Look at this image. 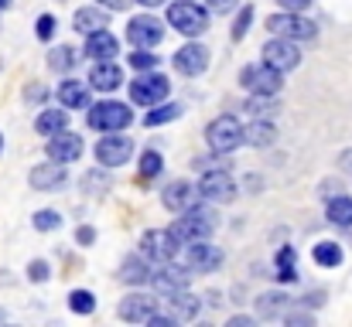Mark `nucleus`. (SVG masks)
<instances>
[{
  "mask_svg": "<svg viewBox=\"0 0 352 327\" xmlns=\"http://www.w3.org/2000/svg\"><path fill=\"white\" fill-rule=\"evenodd\" d=\"M216 225H219V215L212 212V208H185L182 218L168 228L178 242H192V239H209L212 232H216Z\"/></svg>",
  "mask_w": 352,
  "mask_h": 327,
  "instance_id": "nucleus-1",
  "label": "nucleus"
},
{
  "mask_svg": "<svg viewBox=\"0 0 352 327\" xmlns=\"http://www.w3.org/2000/svg\"><path fill=\"white\" fill-rule=\"evenodd\" d=\"M168 24H171L178 34H185V38H199V34L209 27V10H202V7L192 3V0H178V3L168 7Z\"/></svg>",
  "mask_w": 352,
  "mask_h": 327,
  "instance_id": "nucleus-2",
  "label": "nucleus"
},
{
  "mask_svg": "<svg viewBox=\"0 0 352 327\" xmlns=\"http://www.w3.org/2000/svg\"><path fill=\"white\" fill-rule=\"evenodd\" d=\"M267 27L277 34V38H291V41H311L318 34V24L294 14V10H284V14H274L267 17Z\"/></svg>",
  "mask_w": 352,
  "mask_h": 327,
  "instance_id": "nucleus-3",
  "label": "nucleus"
},
{
  "mask_svg": "<svg viewBox=\"0 0 352 327\" xmlns=\"http://www.w3.org/2000/svg\"><path fill=\"white\" fill-rule=\"evenodd\" d=\"M239 86L250 93H263V96H277L284 86V72H277L274 65L260 62V65H246L239 72Z\"/></svg>",
  "mask_w": 352,
  "mask_h": 327,
  "instance_id": "nucleus-4",
  "label": "nucleus"
},
{
  "mask_svg": "<svg viewBox=\"0 0 352 327\" xmlns=\"http://www.w3.org/2000/svg\"><path fill=\"white\" fill-rule=\"evenodd\" d=\"M130 119H133L130 106L113 103V99L89 106V126H93V130H100V133H120V130H126V126H130Z\"/></svg>",
  "mask_w": 352,
  "mask_h": 327,
  "instance_id": "nucleus-5",
  "label": "nucleus"
},
{
  "mask_svg": "<svg viewBox=\"0 0 352 327\" xmlns=\"http://www.w3.org/2000/svg\"><path fill=\"white\" fill-rule=\"evenodd\" d=\"M178 239L168 232V228H151V232H144L140 235V256L147 259V263H168V259H175L178 256Z\"/></svg>",
  "mask_w": 352,
  "mask_h": 327,
  "instance_id": "nucleus-6",
  "label": "nucleus"
},
{
  "mask_svg": "<svg viewBox=\"0 0 352 327\" xmlns=\"http://www.w3.org/2000/svg\"><path fill=\"white\" fill-rule=\"evenodd\" d=\"M182 252V263L192 269V273H212L219 263H223V252L216 245H209L206 239H192V242H182L178 245Z\"/></svg>",
  "mask_w": 352,
  "mask_h": 327,
  "instance_id": "nucleus-7",
  "label": "nucleus"
},
{
  "mask_svg": "<svg viewBox=\"0 0 352 327\" xmlns=\"http://www.w3.org/2000/svg\"><path fill=\"white\" fill-rule=\"evenodd\" d=\"M206 140H209V147H212L216 154H233L236 147L243 143V126H239L236 116H219V119L209 123Z\"/></svg>",
  "mask_w": 352,
  "mask_h": 327,
  "instance_id": "nucleus-8",
  "label": "nucleus"
},
{
  "mask_svg": "<svg viewBox=\"0 0 352 327\" xmlns=\"http://www.w3.org/2000/svg\"><path fill=\"white\" fill-rule=\"evenodd\" d=\"M188 276H192V269L185 263L168 259V263H157V269L151 273L147 283H154L157 293H175V290H185L188 287Z\"/></svg>",
  "mask_w": 352,
  "mask_h": 327,
  "instance_id": "nucleus-9",
  "label": "nucleus"
},
{
  "mask_svg": "<svg viewBox=\"0 0 352 327\" xmlns=\"http://www.w3.org/2000/svg\"><path fill=\"white\" fill-rule=\"evenodd\" d=\"M168 79L164 75H151V72H144L140 79H133L130 82V99L137 103V106H157L164 96H168Z\"/></svg>",
  "mask_w": 352,
  "mask_h": 327,
  "instance_id": "nucleus-10",
  "label": "nucleus"
},
{
  "mask_svg": "<svg viewBox=\"0 0 352 327\" xmlns=\"http://www.w3.org/2000/svg\"><path fill=\"white\" fill-rule=\"evenodd\" d=\"M199 195L206 202H212V205H226V202H233L236 181L226 171H206L202 181H199Z\"/></svg>",
  "mask_w": 352,
  "mask_h": 327,
  "instance_id": "nucleus-11",
  "label": "nucleus"
},
{
  "mask_svg": "<svg viewBox=\"0 0 352 327\" xmlns=\"http://www.w3.org/2000/svg\"><path fill=\"white\" fill-rule=\"evenodd\" d=\"M161 38H164V24H161L157 17H147V14L130 17V24H126V41H130V45H137V48H154V45H161Z\"/></svg>",
  "mask_w": 352,
  "mask_h": 327,
  "instance_id": "nucleus-12",
  "label": "nucleus"
},
{
  "mask_svg": "<svg viewBox=\"0 0 352 327\" xmlns=\"http://www.w3.org/2000/svg\"><path fill=\"white\" fill-rule=\"evenodd\" d=\"M263 62L274 65L277 72H291V69L301 65V51L291 38H274V41L263 45Z\"/></svg>",
  "mask_w": 352,
  "mask_h": 327,
  "instance_id": "nucleus-13",
  "label": "nucleus"
},
{
  "mask_svg": "<svg viewBox=\"0 0 352 327\" xmlns=\"http://www.w3.org/2000/svg\"><path fill=\"white\" fill-rule=\"evenodd\" d=\"M130 154H133V140L130 136H100V143H96V160L103 164V167H120V164H126L130 160Z\"/></svg>",
  "mask_w": 352,
  "mask_h": 327,
  "instance_id": "nucleus-14",
  "label": "nucleus"
},
{
  "mask_svg": "<svg viewBox=\"0 0 352 327\" xmlns=\"http://www.w3.org/2000/svg\"><path fill=\"white\" fill-rule=\"evenodd\" d=\"M117 314L130 324H147L154 314H157V300L154 297H144V293H130L126 300H120Z\"/></svg>",
  "mask_w": 352,
  "mask_h": 327,
  "instance_id": "nucleus-15",
  "label": "nucleus"
},
{
  "mask_svg": "<svg viewBox=\"0 0 352 327\" xmlns=\"http://www.w3.org/2000/svg\"><path fill=\"white\" fill-rule=\"evenodd\" d=\"M48 157L58 160V164L79 160V157H82V136H76V133H69V130L55 133V136L48 140Z\"/></svg>",
  "mask_w": 352,
  "mask_h": 327,
  "instance_id": "nucleus-16",
  "label": "nucleus"
},
{
  "mask_svg": "<svg viewBox=\"0 0 352 327\" xmlns=\"http://www.w3.org/2000/svg\"><path fill=\"white\" fill-rule=\"evenodd\" d=\"M175 69H178L182 75H202V72L209 69V48H202V45H185V48H178V51H175Z\"/></svg>",
  "mask_w": 352,
  "mask_h": 327,
  "instance_id": "nucleus-17",
  "label": "nucleus"
},
{
  "mask_svg": "<svg viewBox=\"0 0 352 327\" xmlns=\"http://www.w3.org/2000/svg\"><path fill=\"white\" fill-rule=\"evenodd\" d=\"M28 181H31L34 191H58V188L65 184V167H62L58 160H55V164H38Z\"/></svg>",
  "mask_w": 352,
  "mask_h": 327,
  "instance_id": "nucleus-18",
  "label": "nucleus"
},
{
  "mask_svg": "<svg viewBox=\"0 0 352 327\" xmlns=\"http://www.w3.org/2000/svg\"><path fill=\"white\" fill-rule=\"evenodd\" d=\"M195 188L188 184V181H171L168 188H164V195H161V202H164V208L168 212H185V208H192L195 205Z\"/></svg>",
  "mask_w": 352,
  "mask_h": 327,
  "instance_id": "nucleus-19",
  "label": "nucleus"
},
{
  "mask_svg": "<svg viewBox=\"0 0 352 327\" xmlns=\"http://www.w3.org/2000/svg\"><path fill=\"white\" fill-rule=\"evenodd\" d=\"M199 307H202L199 297L188 293V287H185V290H175V293H171V300H168V311H171V314H168V317H171V321H195V317H199Z\"/></svg>",
  "mask_w": 352,
  "mask_h": 327,
  "instance_id": "nucleus-20",
  "label": "nucleus"
},
{
  "mask_svg": "<svg viewBox=\"0 0 352 327\" xmlns=\"http://www.w3.org/2000/svg\"><path fill=\"white\" fill-rule=\"evenodd\" d=\"M89 86L100 89V93H113V89H120V86H123L120 65H113V58H110V62H96V69L89 72Z\"/></svg>",
  "mask_w": 352,
  "mask_h": 327,
  "instance_id": "nucleus-21",
  "label": "nucleus"
},
{
  "mask_svg": "<svg viewBox=\"0 0 352 327\" xmlns=\"http://www.w3.org/2000/svg\"><path fill=\"white\" fill-rule=\"evenodd\" d=\"M86 55L89 58H96V62H110L113 55H117V38L103 27V31H93V34H86Z\"/></svg>",
  "mask_w": 352,
  "mask_h": 327,
  "instance_id": "nucleus-22",
  "label": "nucleus"
},
{
  "mask_svg": "<svg viewBox=\"0 0 352 327\" xmlns=\"http://www.w3.org/2000/svg\"><path fill=\"white\" fill-rule=\"evenodd\" d=\"M58 99L65 109H89V86L79 79H65L58 86Z\"/></svg>",
  "mask_w": 352,
  "mask_h": 327,
  "instance_id": "nucleus-23",
  "label": "nucleus"
},
{
  "mask_svg": "<svg viewBox=\"0 0 352 327\" xmlns=\"http://www.w3.org/2000/svg\"><path fill=\"white\" fill-rule=\"evenodd\" d=\"M72 27H76V31H82V34L103 31V27H107V10H103V7H82V10H76Z\"/></svg>",
  "mask_w": 352,
  "mask_h": 327,
  "instance_id": "nucleus-24",
  "label": "nucleus"
},
{
  "mask_svg": "<svg viewBox=\"0 0 352 327\" xmlns=\"http://www.w3.org/2000/svg\"><path fill=\"white\" fill-rule=\"evenodd\" d=\"M69 126V112L65 109H45V112H38V119H34V130L41 133V136H55V133H62Z\"/></svg>",
  "mask_w": 352,
  "mask_h": 327,
  "instance_id": "nucleus-25",
  "label": "nucleus"
},
{
  "mask_svg": "<svg viewBox=\"0 0 352 327\" xmlns=\"http://www.w3.org/2000/svg\"><path fill=\"white\" fill-rule=\"evenodd\" d=\"M274 140H277V130L267 119H256V123L243 126V143H250V147H270Z\"/></svg>",
  "mask_w": 352,
  "mask_h": 327,
  "instance_id": "nucleus-26",
  "label": "nucleus"
},
{
  "mask_svg": "<svg viewBox=\"0 0 352 327\" xmlns=\"http://www.w3.org/2000/svg\"><path fill=\"white\" fill-rule=\"evenodd\" d=\"M120 280H123V283H130V287L147 283V280H151V269H147L144 256H126V259L120 263Z\"/></svg>",
  "mask_w": 352,
  "mask_h": 327,
  "instance_id": "nucleus-27",
  "label": "nucleus"
},
{
  "mask_svg": "<svg viewBox=\"0 0 352 327\" xmlns=\"http://www.w3.org/2000/svg\"><path fill=\"white\" fill-rule=\"evenodd\" d=\"M287 307H291V297H287V293H263V297H256V311H260V317H267V321L280 317Z\"/></svg>",
  "mask_w": 352,
  "mask_h": 327,
  "instance_id": "nucleus-28",
  "label": "nucleus"
},
{
  "mask_svg": "<svg viewBox=\"0 0 352 327\" xmlns=\"http://www.w3.org/2000/svg\"><path fill=\"white\" fill-rule=\"evenodd\" d=\"M325 215H329V221H332V225L352 228V198H349V195L332 198V202H329V208H325Z\"/></svg>",
  "mask_w": 352,
  "mask_h": 327,
  "instance_id": "nucleus-29",
  "label": "nucleus"
},
{
  "mask_svg": "<svg viewBox=\"0 0 352 327\" xmlns=\"http://www.w3.org/2000/svg\"><path fill=\"white\" fill-rule=\"evenodd\" d=\"M277 280H280V283L298 280V252H294L291 245H284V249L277 252Z\"/></svg>",
  "mask_w": 352,
  "mask_h": 327,
  "instance_id": "nucleus-30",
  "label": "nucleus"
},
{
  "mask_svg": "<svg viewBox=\"0 0 352 327\" xmlns=\"http://www.w3.org/2000/svg\"><path fill=\"white\" fill-rule=\"evenodd\" d=\"M76 58H79V55H76L72 48H65V45H62V48H52V51H48V69H52V72H69V69H76Z\"/></svg>",
  "mask_w": 352,
  "mask_h": 327,
  "instance_id": "nucleus-31",
  "label": "nucleus"
},
{
  "mask_svg": "<svg viewBox=\"0 0 352 327\" xmlns=\"http://www.w3.org/2000/svg\"><path fill=\"white\" fill-rule=\"evenodd\" d=\"M311 256H315L318 266H339L342 263V245L339 242H318Z\"/></svg>",
  "mask_w": 352,
  "mask_h": 327,
  "instance_id": "nucleus-32",
  "label": "nucleus"
},
{
  "mask_svg": "<svg viewBox=\"0 0 352 327\" xmlns=\"http://www.w3.org/2000/svg\"><path fill=\"white\" fill-rule=\"evenodd\" d=\"M185 112V106H178V103H164V106H157V109H151L147 112V126H161V123H171V119H178Z\"/></svg>",
  "mask_w": 352,
  "mask_h": 327,
  "instance_id": "nucleus-33",
  "label": "nucleus"
},
{
  "mask_svg": "<svg viewBox=\"0 0 352 327\" xmlns=\"http://www.w3.org/2000/svg\"><path fill=\"white\" fill-rule=\"evenodd\" d=\"M246 109H250L256 119H263V116H274V112H277V99H274V96H263V93H253V96L246 99Z\"/></svg>",
  "mask_w": 352,
  "mask_h": 327,
  "instance_id": "nucleus-34",
  "label": "nucleus"
},
{
  "mask_svg": "<svg viewBox=\"0 0 352 327\" xmlns=\"http://www.w3.org/2000/svg\"><path fill=\"white\" fill-rule=\"evenodd\" d=\"M69 307H72V314H93L96 311V297L89 290H72L69 293Z\"/></svg>",
  "mask_w": 352,
  "mask_h": 327,
  "instance_id": "nucleus-35",
  "label": "nucleus"
},
{
  "mask_svg": "<svg viewBox=\"0 0 352 327\" xmlns=\"http://www.w3.org/2000/svg\"><path fill=\"white\" fill-rule=\"evenodd\" d=\"M164 171V157L157 154V150H147L144 157H140V174L144 178H157Z\"/></svg>",
  "mask_w": 352,
  "mask_h": 327,
  "instance_id": "nucleus-36",
  "label": "nucleus"
},
{
  "mask_svg": "<svg viewBox=\"0 0 352 327\" xmlns=\"http://www.w3.org/2000/svg\"><path fill=\"white\" fill-rule=\"evenodd\" d=\"M130 69H137V72H151V69H157V55H151L147 48H140V51L130 55Z\"/></svg>",
  "mask_w": 352,
  "mask_h": 327,
  "instance_id": "nucleus-37",
  "label": "nucleus"
},
{
  "mask_svg": "<svg viewBox=\"0 0 352 327\" xmlns=\"http://www.w3.org/2000/svg\"><path fill=\"white\" fill-rule=\"evenodd\" d=\"M82 188H86L89 195H100V191H107V188H110V178H107L103 171H89V174L82 178Z\"/></svg>",
  "mask_w": 352,
  "mask_h": 327,
  "instance_id": "nucleus-38",
  "label": "nucleus"
},
{
  "mask_svg": "<svg viewBox=\"0 0 352 327\" xmlns=\"http://www.w3.org/2000/svg\"><path fill=\"white\" fill-rule=\"evenodd\" d=\"M62 225V215L58 212H38L34 215V228H41V232H55Z\"/></svg>",
  "mask_w": 352,
  "mask_h": 327,
  "instance_id": "nucleus-39",
  "label": "nucleus"
},
{
  "mask_svg": "<svg viewBox=\"0 0 352 327\" xmlns=\"http://www.w3.org/2000/svg\"><path fill=\"white\" fill-rule=\"evenodd\" d=\"M250 17H253V7H243V10H239V17H236V24H233V38L236 41L250 31Z\"/></svg>",
  "mask_w": 352,
  "mask_h": 327,
  "instance_id": "nucleus-40",
  "label": "nucleus"
},
{
  "mask_svg": "<svg viewBox=\"0 0 352 327\" xmlns=\"http://www.w3.org/2000/svg\"><path fill=\"white\" fill-rule=\"evenodd\" d=\"M48 273H52V266H48L45 259H34V263L28 266V276H31L34 283H45V280H48Z\"/></svg>",
  "mask_w": 352,
  "mask_h": 327,
  "instance_id": "nucleus-41",
  "label": "nucleus"
},
{
  "mask_svg": "<svg viewBox=\"0 0 352 327\" xmlns=\"http://www.w3.org/2000/svg\"><path fill=\"white\" fill-rule=\"evenodd\" d=\"M52 34H55V17H52V14H41V17H38V38L48 41Z\"/></svg>",
  "mask_w": 352,
  "mask_h": 327,
  "instance_id": "nucleus-42",
  "label": "nucleus"
},
{
  "mask_svg": "<svg viewBox=\"0 0 352 327\" xmlns=\"http://www.w3.org/2000/svg\"><path fill=\"white\" fill-rule=\"evenodd\" d=\"M236 7H239V0H209V10L212 14H230Z\"/></svg>",
  "mask_w": 352,
  "mask_h": 327,
  "instance_id": "nucleus-43",
  "label": "nucleus"
},
{
  "mask_svg": "<svg viewBox=\"0 0 352 327\" xmlns=\"http://www.w3.org/2000/svg\"><path fill=\"white\" fill-rule=\"evenodd\" d=\"M284 10H294V14H301V10H308L311 7V0H277Z\"/></svg>",
  "mask_w": 352,
  "mask_h": 327,
  "instance_id": "nucleus-44",
  "label": "nucleus"
},
{
  "mask_svg": "<svg viewBox=\"0 0 352 327\" xmlns=\"http://www.w3.org/2000/svg\"><path fill=\"white\" fill-rule=\"evenodd\" d=\"M76 239H79V245H93V239H96V228H89V225H82V228L76 232Z\"/></svg>",
  "mask_w": 352,
  "mask_h": 327,
  "instance_id": "nucleus-45",
  "label": "nucleus"
},
{
  "mask_svg": "<svg viewBox=\"0 0 352 327\" xmlns=\"http://www.w3.org/2000/svg\"><path fill=\"white\" fill-rule=\"evenodd\" d=\"M100 3H103L107 10H126V3H130V0H100Z\"/></svg>",
  "mask_w": 352,
  "mask_h": 327,
  "instance_id": "nucleus-46",
  "label": "nucleus"
},
{
  "mask_svg": "<svg viewBox=\"0 0 352 327\" xmlns=\"http://www.w3.org/2000/svg\"><path fill=\"white\" fill-rule=\"evenodd\" d=\"M250 324H253L250 317H233V321H230V327H250Z\"/></svg>",
  "mask_w": 352,
  "mask_h": 327,
  "instance_id": "nucleus-47",
  "label": "nucleus"
},
{
  "mask_svg": "<svg viewBox=\"0 0 352 327\" xmlns=\"http://www.w3.org/2000/svg\"><path fill=\"white\" fill-rule=\"evenodd\" d=\"M45 96V89L41 86H34V89H28V99H41Z\"/></svg>",
  "mask_w": 352,
  "mask_h": 327,
  "instance_id": "nucleus-48",
  "label": "nucleus"
},
{
  "mask_svg": "<svg viewBox=\"0 0 352 327\" xmlns=\"http://www.w3.org/2000/svg\"><path fill=\"white\" fill-rule=\"evenodd\" d=\"M133 3H144V7H161L164 0H133Z\"/></svg>",
  "mask_w": 352,
  "mask_h": 327,
  "instance_id": "nucleus-49",
  "label": "nucleus"
},
{
  "mask_svg": "<svg viewBox=\"0 0 352 327\" xmlns=\"http://www.w3.org/2000/svg\"><path fill=\"white\" fill-rule=\"evenodd\" d=\"M10 7V0H0V10H7Z\"/></svg>",
  "mask_w": 352,
  "mask_h": 327,
  "instance_id": "nucleus-50",
  "label": "nucleus"
}]
</instances>
